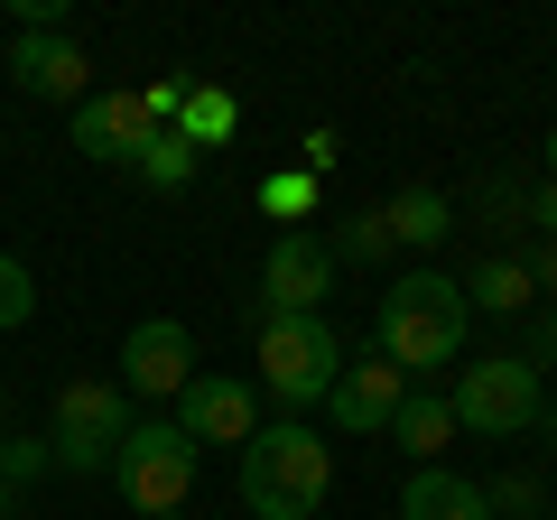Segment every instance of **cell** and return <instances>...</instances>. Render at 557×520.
Returning a JSON list of instances; mask_svg holds the SVG:
<instances>
[{
	"label": "cell",
	"instance_id": "cell-13",
	"mask_svg": "<svg viewBox=\"0 0 557 520\" xmlns=\"http://www.w3.org/2000/svg\"><path fill=\"white\" fill-rule=\"evenodd\" d=\"M399 520H493V502H483V483L446 474V465H409V483H399Z\"/></svg>",
	"mask_w": 557,
	"mask_h": 520
},
{
	"label": "cell",
	"instance_id": "cell-8",
	"mask_svg": "<svg viewBox=\"0 0 557 520\" xmlns=\"http://www.w3.org/2000/svg\"><path fill=\"white\" fill-rule=\"evenodd\" d=\"M10 84L38 102H94V57L65 28H20L10 38Z\"/></svg>",
	"mask_w": 557,
	"mask_h": 520
},
{
	"label": "cell",
	"instance_id": "cell-10",
	"mask_svg": "<svg viewBox=\"0 0 557 520\" xmlns=\"http://www.w3.org/2000/svg\"><path fill=\"white\" fill-rule=\"evenodd\" d=\"M121 372H131L139 400H186V381H196V335L177 317H149L121 335Z\"/></svg>",
	"mask_w": 557,
	"mask_h": 520
},
{
	"label": "cell",
	"instance_id": "cell-6",
	"mask_svg": "<svg viewBox=\"0 0 557 520\" xmlns=\"http://www.w3.org/2000/svg\"><path fill=\"white\" fill-rule=\"evenodd\" d=\"M112 483H121V502L149 511V520L186 511V493H196V437H186L177 419H139L131 446L112 456Z\"/></svg>",
	"mask_w": 557,
	"mask_h": 520
},
{
	"label": "cell",
	"instance_id": "cell-7",
	"mask_svg": "<svg viewBox=\"0 0 557 520\" xmlns=\"http://www.w3.org/2000/svg\"><path fill=\"white\" fill-rule=\"evenodd\" d=\"M335 298V251L325 233H278L260 260V317H317Z\"/></svg>",
	"mask_w": 557,
	"mask_h": 520
},
{
	"label": "cell",
	"instance_id": "cell-4",
	"mask_svg": "<svg viewBox=\"0 0 557 520\" xmlns=\"http://www.w3.org/2000/svg\"><path fill=\"white\" fill-rule=\"evenodd\" d=\"M131 391L121 381H65L57 391V428H47V446H57V465L65 474H112V456L131 446Z\"/></svg>",
	"mask_w": 557,
	"mask_h": 520
},
{
	"label": "cell",
	"instance_id": "cell-15",
	"mask_svg": "<svg viewBox=\"0 0 557 520\" xmlns=\"http://www.w3.org/2000/svg\"><path fill=\"white\" fill-rule=\"evenodd\" d=\"M465 298L483 307V317H520V307L539 298V280H530V260H511V251H493L474 270V280H465Z\"/></svg>",
	"mask_w": 557,
	"mask_h": 520
},
{
	"label": "cell",
	"instance_id": "cell-30",
	"mask_svg": "<svg viewBox=\"0 0 557 520\" xmlns=\"http://www.w3.org/2000/svg\"><path fill=\"white\" fill-rule=\"evenodd\" d=\"M168 520H177V511H168Z\"/></svg>",
	"mask_w": 557,
	"mask_h": 520
},
{
	"label": "cell",
	"instance_id": "cell-5",
	"mask_svg": "<svg viewBox=\"0 0 557 520\" xmlns=\"http://www.w3.org/2000/svg\"><path fill=\"white\" fill-rule=\"evenodd\" d=\"M446 409H456V428L511 446L520 428H539V362H530V354H483V362H465L456 391H446Z\"/></svg>",
	"mask_w": 557,
	"mask_h": 520
},
{
	"label": "cell",
	"instance_id": "cell-25",
	"mask_svg": "<svg viewBox=\"0 0 557 520\" xmlns=\"http://www.w3.org/2000/svg\"><path fill=\"white\" fill-rule=\"evenodd\" d=\"M530 280H539V288H548V298H557V242H539V260H530Z\"/></svg>",
	"mask_w": 557,
	"mask_h": 520
},
{
	"label": "cell",
	"instance_id": "cell-20",
	"mask_svg": "<svg viewBox=\"0 0 557 520\" xmlns=\"http://www.w3.org/2000/svg\"><path fill=\"white\" fill-rule=\"evenodd\" d=\"M260 214H278L288 233H307V214H317V177H307V168H270V177H260Z\"/></svg>",
	"mask_w": 557,
	"mask_h": 520
},
{
	"label": "cell",
	"instance_id": "cell-11",
	"mask_svg": "<svg viewBox=\"0 0 557 520\" xmlns=\"http://www.w3.org/2000/svg\"><path fill=\"white\" fill-rule=\"evenodd\" d=\"M399 400H409V372H399V362H381V354H362L354 372L335 381L325 419H335L344 437H372V428H391V419H399Z\"/></svg>",
	"mask_w": 557,
	"mask_h": 520
},
{
	"label": "cell",
	"instance_id": "cell-27",
	"mask_svg": "<svg viewBox=\"0 0 557 520\" xmlns=\"http://www.w3.org/2000/svg\"><path fill=\"white\" fill-rule=\"evenodd\" d=\"M548 196H557V131H548Z\"/></svg>",
	"mask_w": 557,
	"mask_h": 520
},
{
	"label": "cell",
	"instance_id": "cell-9",
	"mask_svg": "<svg viewBox=\"0 0 557 520\" xmlns=\"http://www.w3.org/2000/svg\"><path fill=\"white\" fill-rule=\"evenodd\" d=\"M177 428L196 446H251L260 437V391L242 372H196L186 400H177Z\"/></svg>",
	"mask_w": 557,
	"mask_h": 520
},
{
	"label": "cell",
	"instance_id": "cell-2",
	"mask_svg": "<svg viewBox=\"0 0 557 520\" xmlns=\"http://www.w3.org/2000/svg\"><path fill=\"white\" fill-rule=\"evenodd\" d=\"M465 325H474L465 280L409 270V280H391V298H381V362H399V372H446V362L465 354Z\"/></svg>",
	"mask_w": 557,
	"mask_h": 520
},
{
	"label": "cell",
	"instance_id": "cell-22",
	"mask_svg": "<svg viewBox=\"0 0 557 520\" xmlns=\"http://www.w3.org/2000/svg\"><path fill=\"white\" fill-rule=\"evenodd\" d=\"M483 502H493V520H548V493H539L530 474H502Z\"/></svg>",
	"mask_w": 557,
	"mask_h": 520
},
{
	"label": "cell",
	"instance_id": "cell-18",
	"mask_svg": "<svg viewBox=\"0 0 557 520\" xmlns=\"http://www.w3.org/2000/svg\"><path fill=\"white\" fill-rule=\"evenodd\" d=\"M177 131H186L196 149H223V140L242 131V102L223 94V84H196V94H186V112H177Z\"/></svg>",
	"mask_w": 557,
	"mask_h": 520
},
{
	"label": "cell",
	"instance_id": "cell-3",
	"mask_svg": "<svg viewBox=\"0 0 557 520\" xmlns=\"http://www.w3.org/2000/svg\"><path fill=\"white\" fill-rule=\"evenodd\" d=\"M344 381V335L325 317H260V391L278 409H325Z\"/></svg>",
	"mask_w": 557,
	"mask_h": 520
},
{
	"label": "cell",
	"instance_id": "cell-23",
	"mask_svg": "<svg viewBox=\"0 0 557 520\" xmlns=\"http://www.w3.org/2000/svg\"><path fill=\"white\" fill-rule=\"evenodd\" d=\"M47 465H57V446H47V437H0V483H38Z\"/></svg>",
	"mask_w": 557,
	"mask_h": 520
},
{
	"label": "cell",
	"instance_id": "cell-16",
	"mask_svg": "<svg viewBox=\"0 0 557 520\" xmlns=\"http://www.w3.org/2000/svg\"><path fill=\"white\" fill-rule=\"evenodd\" d=\"M131 168H139L149 186H159V196H186V186H196V168H205V149L186 140V131H149Z\"/></svg>",
	"mask_w": 557,
	"mask_h": 520
},
{
	"label": "cell",
	"instance_id": "cell-28",
	"mask_svg": "<svg viewBox=\"0 0 557 520\" xmlns=\"http://www.w3.org/2000/svg\"><path fill=\"white\" fill-rule=\"evenodd\" d=\"M548 456H557V419H548Z\"/></svg>",
	"mask_w": 557,
	"mask_h": 520
},
{
	"label": "cell",
	"instance_id": "cell-26",
	"mask_svg": "<svg viewBox=\"0 0 557 520\" xmlns=\"http://www.w3.org/2000/svg\"><path fill=\"white\" fill-rule=\"evenodd\" d=\"M10 511H20V483H0V520H10Z\"/></svg>",
	"mask_w": 557,
	"mask_h": 520
},
{
	"label": "cell",
	"instance_id": "cell-24",
	"mask_svg": "<svg viewBox=\"0 0 557 520\" xmlns=\"http://www.w3.org/2000/svg\"><path fill=\"white\" fill-rule=\"evenodd\" d=\"M335 159H344V140H335V131L317 121V131H307V159H298V168H307V177L325 186V177H335Z\"/></svg>",
	"mask_w": 557,
	"mask_h": 520
},
{
	"label": "cell",
	"instance_id": "cell-29",
	"mask_svg": "<svg viewBox=\"0 0 557 520\" xmlns=\"http://www.w3.org/2000/svg\"><path fill=\"white\" fill-rule=\"evenodd\" d=\"M548 520H557V493H548Z\"/></svg>",
	"mask_w": 557,
	"mask_h": 520
},
{
	"label": "cell",
	"instance_id": "cell-1",
	"mask_svg": "<svg viewBox=\"0 0 557 520\" xmlns=\"http://www.w3.org/2000/svg\"><path fill=\"white\" fill-rule=\"evenodd\" d=\"M233 483H242V511L251 520H317L325 493H335V446L307 419H278V428H260L242 446Z\"/></svg>",
	"mask_w": 557,
	"mask_h": 520
},
{
	"label": "cell",
	"instance_id": "cell-14",
	"mask_svg": "<svg viewBox=\"0 0 557 520\" xmlns=\"http://www.w3.org/2000/svg\"><path fill=\"white\" fill-rule=\"evenodd\" d=\"M381 214H391V251H437L456 233V196H437V186H399Z\"/></svg>",
	"mask_w": 557,
	"mask_h": 520
},
{
	"label": "cell",
	"instance_id": "cell-31",
	"mask_svg": "<svg viewBox=\"0 0 557 520\" xmlns=\"http://www.w3.org/2000/svg\"><path fill=\"white\" fill-rule=\"evenodd\" d=\"M0 149H10V140H0Z\"/></svg>",
	"mask_w": 557,
	"mask_h": 520
},
{
	"label": "cell",
	"instance_id": "cell-12",
	"mask_svg": "<svg viewBox=\"0 0 557 520\" xmlns=\"http://www.w3.org/2000/svg\"><path fill=\"white\" fill-rule=\"evenodd\" d=\"M139 140H149V121H139V94H131V84H121V94L75 102V149H84V159L121 168V159H139Z\"/></svg>",
	"mask_w": 557,
	"mask_h": 520
},
{
	"label": "cell",
	"instance_id": "cell-17",
	"mask_svg": "<svg viewBox=\"0 0 557 520\" xmlns=\"http://www.w3.org/2000/svg\"><path fill=\"white\" fill-rule=\"evenodd\" d=\"M391 437H399V446H409V456H418V465H437V446H446V437H456V409H446V400H437V391H409V400H399V419H391Z\"/></svg>",
	"mask_w": 557,
	"mask_h": 520
},
{
	"label": "cell",
	"instance_id": "cell-21",
	"mask_svg": "<svg viewBox=\"0 0 557 520\" xmlns=\"http://www.w3.org/2000/svg\"><path fill=\"white\" fill-rule=\"evenodd\" d=\"M28 317H38V280H28V260L0 251V335H20Z\"/></svg>",
	"mask_w": 557,
	"mask_h": 520
},
{
	"label": "cell",
	"instance_id": "cell-19",
	"mask_svg": "<svg viewBox=\"0 0 557 520\" xmlns=\"http://www.w3.org/2000/svg\"><path fill=\"white\" fill-rule=\"evenodd\" d=\"M325 251H335V270H344V260H354V270H372V260L391 251V214H381V205H372V214H344L335 233H325Z\"/></svg>",
	"mask_w": 557,
	"mask_h": 520
}]
</instances>
